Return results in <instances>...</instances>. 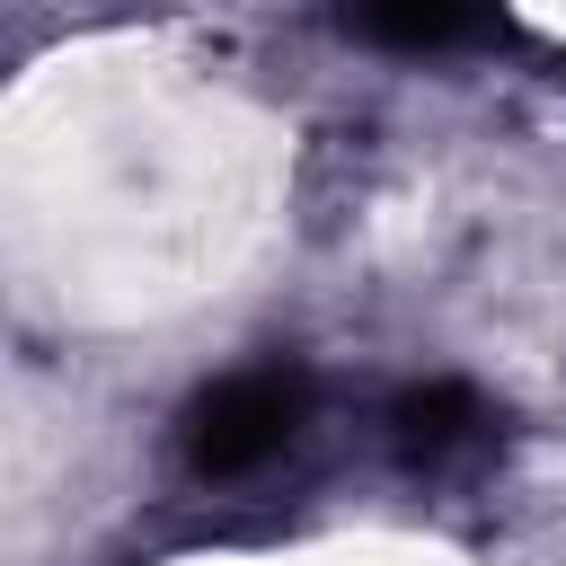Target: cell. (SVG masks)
<instances>
[{
    "mask_svg": "<svg viewBox=\"0 0 566 566\" xmlns=\"http://www.w3.org/2000/svg\"><path fill=\"white\" fill-rule=\"evenodd\" d=\"M478 424H486V407L460 380H433V389H407L398 398V451L407 460H442V451L478 442Z\"/></svg>",
    "mask_w": 566,
    "mask_h": 566,
    "instance_id": "cell-2",
    "label": "cell"
},
{
    "mask_svg": "<svg viewBox=\"0 0 566 566\" xmlns=\"http://www.w3.org/2000/svg\"><path fill=\"white\" fill-rule=\"evenodd\" d=\"M292 424H301V380H283V371H239V380H221V389L195 407L186 460H195L203 478H239V469L274 460V451L292 442Z\"/></svg>",
    "mask_w": 566,
    "mask_h": 566,
    "instance_id": "cell-1",
    "label": "cell"
},
{
    "mask_svg": "<svg viewBox=\"0 0 566 566\" xmlns=\"http://www.w3.org/2000/svg\"><path fill=\"white\" fill-rule=\"evenodd\" d=\"M363 44H407V53H433V44H469V35H486V18L478 9H363V18H345Z\"/></svg>",
    "mask_w": 566,
    "mask_h": 566,
    "instance_id": "cell-3",
    "label": "cell"
}]
</instances>
